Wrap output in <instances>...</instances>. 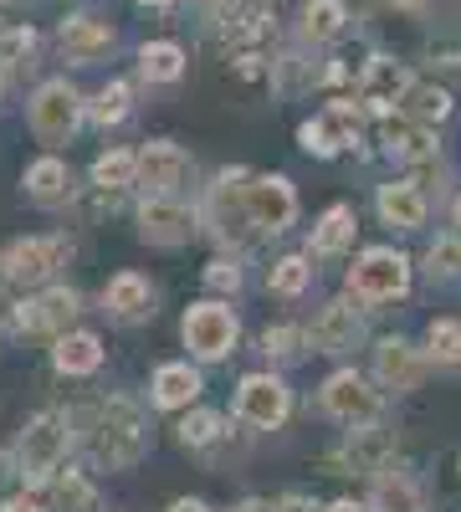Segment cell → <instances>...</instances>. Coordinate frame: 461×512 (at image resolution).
Returning a JSON list of instances; mask_svg holds the SVG:
<instances>
[{
    "instance_id": "1",
    "label": "cell",
    "mask_w": 461,
    "mask_h": 512,
    "mask_svg": "<svg viewBox=\"0 0 461 512\" xmlns=\"http://www.w3.org/2000/svg\"><path fill=\"white\" fill-rule=\"evenodd\" d=\"M144 456V415L129 400H108L93 420V461L98 466H134Z\"/></svg>"
},
{
    "instance_id": "2",
    "label": "cell",
    "mask_w": 461,
    "mask_h": 512,
    "mask_svg": "<svg viewBox=\"0 0 461 512\" xmlns=\"http://www.w3.org/2000/svg\"><path fill=\"white\" fill-rule=\"evenodd\" d=\"M62 456H67V415H62V410H41L26 431H21V441H16L21 477L47 482L57 466H62Z\"/></svg>"
},
{
    "instance_id": "3",
    "label": "cell",
    "mask_w": 461,
    "mask_h": 512,
    "mask_svg": "<svg viewBox=\"0 0 461 512\" xmlns=\"http://www.w3.org/2000/svg\"><path fill=\"white\" fill-rule=\"evenodd\" d=\"M349 287L364 303H390V297H400L410 287V262L400 251H364L349 272Z\"/></svg>"
},
{
    "instance_id": "4",
    "label": "cell",
    "mask_w": 461,
    "mask_h": 512,
    "mask_svg": "<svg viewBox=\"0 0 461 512\" xmlns=\"http://www.w3.org/2000/svg\"><path fill=\"white\" fill-rule=\"evenodd\" d=\"M77 118H82V98H77L72 82H47V88H36V98H31V128H36L41 144L72 139Z\"/></svg>"
},
{
    "instance_id": "5",
    "label": "cell",
    "mask_w": 461,
    "mask_h": 512,
    "mask_svg": "<svg viewBox=\"0 0 461 512\" xmlns=\"http://www.w3.org/2000/svg\"><path fill=\"white\" fill-rule=\"evenodd\" d=\"M241 210L257 231H282V226H292V216H298V195H292L287 180L267 175V180L241 185Z\"/></svg>"
},
{
    "instance_id": "6",
    "label": "cell",
    "mask_w": 461,
    "mask_h": 512,
    "mask_svg": "<svg viewBox=\"0 0 461 512\" xmlns=\"http://www.w3.org/2000/svg\"><path fill=\"white\" fill-rule=\"evenodd\" d=\"M185 344H190V354H200V359H226L231 344H236V318H231V308H221V303L190 308V313H185Z\"/></svg>"
},
{
    "instance_id": "7",
    "label": "cell",
    "mask_w": 461,
    "mask_h": 512,
    "mask_svg": "<svg viewBox=\"0 0 461 512\" xmlns=\"http://www.w3.org/2000/svg\"><path fill=\"white\" fill-rule=\"evenodd\" d=\"M323 405H328L333 420L359 425V431L380 420V395H374L369 384H364L359 374H349V369H344V374H333V379L323 384Z\"/></svg>"
},
{
    "instance_id": "8",
    "label": "cell",
    "mask_w": 461,
    "mask_h": 512,
    "mask_svg": "<svg viewBox=\"0 0 461 512\" xmlns=\"http://www.w3.org/2000/svg\"><path fill=\"white\" fill-rule=\"evenodd\" d=\"M236 415H241L246 425H262V431L282 425V420H287V384L272 379V374H251V379H241Z\"/></svg>"
},
{
    "instance_id": "9",
    "label": "cell",
    "mask_w": 461,
    "mask_h": 512,
    "mask_svg": "<svg viewBox=\"0 0 461 512\" xmlns=\"http://www.w3.org/2000/svg\"><path fill=\"white\" fill-rule=\"evenodd\" d=\"M62 251H67V241H57V236H26V241H16L0 262H6V277L11 282H41V277H52V267L62 262Z\"/></svg>"
},
{
    "instance_id": "10",
    "label": "cell",
    "mask_w": 461,
    "mask_h": 512,
    "mask_svg": "<svg viewBox=\"0 0 461 512\" xmlns=\"http://www.w3.org/2000/svg\"><path fill=\"white\" fill-rule=\"evenodd\" d=\"M410 93V72L395 62V57H374L359 77V103L374 108V113H390L400 108V98Z\"/></svg>"
},
{
    "instance_id": "11",
    "label": "cell",
    "mask_w": 461,
    "mask_h": 512,
    "mask_svg": "<svg viewBox=\"0 0 461 512\" xmlns=\"http://www.w3.org/2000/svg\"><path fill=\"white\" fill-rule=\"evenodd\" d=\"M298 139H303V149H308V154H339L344 144H354V139H359V118H354V108H349V103H333L323 118H313V123H303V128H298Z\"/></svg>"
},
{
    "instance_id": "12",
    "label": "cell",
    "mask_w": 461,
    "mask_h": 512,
    "mask_svg": "<svg viewBox=\"0 0 461 512\" xmlns=\"http://www.w3.org/2000/svg\"><path fill=\"white\" fill-rule=\"evenodd\" d=\"M57 47L72 57V62H98L108 47H113V26L103 16H67L62 31H57Z\"/></svg>"
},
{
    "instance_id": "13",
    "label": "cell",
    "mask_w": 461,
    "mask_h": 512,
    "mask_svg": "<svg viewBox=\"0 0 461 512\" xmlns=\"http://www.w3.org/2000/svg\"><path fill=\"white\" fill-rule=\"evenodd\" d=\"M72 313H77V292L72 287H52V292L31 297V303L16 313V323H21V333H57V328L72 323Z\"/></svg>"
},
{
    "instance_id": "14",
    "label": "cell",
    "mask_w": 461,
    "mask_h": 512,
    "mask_svg": "<svg viewBox=\"0 0 461 512\" xmlns=\"http://www.w3.org/2000/svg\"><path fill=\"white\" fill-rule=\"evenodd\" d=\"M139 226H144V241H159V246H180L195 226V216L175 200H144L139 210Z\"/></svg>"
},
{
    "instance_id": "15",
    "label": "cell",
    "mask_w": 461,
    "mask_h": 512,
    "mask_svg": "<svg viewBox=\"0 0 461 512\" xmlns=\"http://www.w3.org/2000/svg\"><path fill=\"white\" fill-rule=\"evenodd\" d=\"M359 333H364V323H359V313L349 303H328L318 313V323H313V344L323 354H344V349H354Z\"/></svg>"
},
{
    "instance_id": "16",
    "label": "cell",
    "mask_w": 461,
    "mask_h": 512,
    "mask_svg": "<svg viewBox=\"0 0 461 512\" xmlns=\"http://www.w3.org/2000/svg\"><path fill=\"white\" fill-rule=\"evenodd\" d=\"M185 169H190V159L175 149V144H149L144 154H139V175H144V185L149 190H175L180 180H185Z\"/></svg>"
},
{
    "instance_id": "17",
    "label": "cell",
    "mask_w": 461,
    "mask_h": 512,
    "mask_svg": "<svg viewBox=\"0 0 461 512\" xmlns=\"http://www.w3.org/2000/svg\"><path fill=\"white\" fill-rule=\"evenodd\" d=\"M374 369L390 390H415V379H421V354H415L405 338H390V344L374 349Z\"/></svg>"
},
{
    "instance_id": "18",
    "label": "cell",
    "mask_w": 461,
    "mask_h": 512,
    "mask_svg": "<svg viewBox=\"0 0 461 512\" xmlns=\"http://www.w3.org/2000/svg\"><path fill=\"white\" fill-rule=\"evenodd\" d=\"M103 303L118 313V318H149L154 313V292H149V282L144 277H134V272H123V277H113L108 282V292H103Z\"/></svg>"
},
{
    "instance_id": "19",
    "label": "cell",
    "mask_w": 461,
    "mask_h": 512,
    "mask_svg": "<svg viewBox=\"0 0 461 512\" xmlns=\"http://www.w3.org/2000/svg\"><path fill=\"white\" fill-rule=\"evenodd\" d=\"M26 195L36 205H62L72 195V175H67V164L62 159H36L26 169Z\"/></svg>"
},
{
    "instance_id": "20",
    "label": "cell",
    "mask_w": 461,
    "mask_h": 512,
    "mask_svg": "<svg viewBox=\"0 0 461 512\" xmlns=\"http://www.w3.org/2000/svg\"><path fill=\"white\" fill-rule=\"evenodd\" d=\"M380 216L400 231H415L426 221V195L415 190V185H385L380 190Z\"/></svg>"
},
{
    "instance_id": "21",
    "label": "cell",
    "mask_w": 461,
    "mask_h": 512,
    "mask_svg": "<svg viewBox=\"0 0 461 512\" xmlns=\"http://www.w3.org/2000/svg\"><path fill=\"white\" fill-rule=\"evenodd\" d=\"M195 395H200V374H195L190 364H164V369L154 374V405L180 410V405H190Z\"/></svg>"
},
{
    "instance_id": "22",
    "label": "cell",
    "mask_w": 461,
    "mask_h": 512,
    "mask_svg": "<svg viewBox=\"0 0 461 512\" xmlns=\"http://www.w3.org/2000/svg\"><path fill=\"white\" fill-rule=\"evenodd\" d=\"M390 456H395V441L385 431H354V441L344 446V466H354V472H385Z\"/></svg>"
},
{
    "instance_id": "23",
    "label": "cell",
    "mask_w": 461,
    "mask_h": 512,
    "mask_svg": "<svg viewBox=\"0 0 461 512\" xmlns=\"http://www.w3.org/2000/svg\"><path fill=\"white\" fill-rule=\"evenodd\" d=\"M385 144L400 159H431L436 154V139L426 134V123H410V118H385Z\"/></svg>"
},
{
    "instance_id": "24",
    "label": "cell",
    "mask_w": 461,
    "mask_h": 512,
    "mask_svg": "<svg viewBox=\"0 0 461 512\" xmlns=\"http://www.w3.org/2000/svg\"><path fill=\"white\" fill-rule=\"evenodd\" d=\"M400 108H405L410 123H441L451 113V93L431 88V82H410V93L400 98Z\"/></svg>"
},
{
    "instance_id": "25",
    "label": "cell",
    "mask_w": 461,
    "mask_h": 512,
    "mask_svg": "<svg viewBox=\"0 0 461 512\" xmlns=\"http://www.w3.org/2000/svg\"><path fill=\"white\" fill-rule=\"evenodd\" d=\"M52 359H57L62 374H93V369L103 364V349H98V338H93V333H67Z\"/></svg>"
},
{
    "instance_id": "26",
    "label": "cell",
    "mask_w": 461,
    "mask_h": 512,
    "mask_svg": "<svg viewBox=\"0 0 461 512\" xmlns=\"http://www.w3.org/2000/svg\"><path fill=\"white\" fill-rule=\"evenodd\" d=\"M374 512H426V502H421V492H415L410 477L390 472V477H380V487H374Z\"/></svg>"
},
{
    "instance_id": "27",
    "label": "cell",
    "mask_w": 461,
    "mask_h": 512,
    "mask_svg": "<svg viewBox=\"0 0 461 512\" xmlns=\"http://www.w3.org/2000/svg\"><path fill=\"white\" fill-rule=\"evenodd\" d=\"M139 67L149 82H175L185 72V52L175 47V41H149V47L139 52Z\"/></svg>"
},
{
    "instance_id": "28",
    "label": "cell",
    "mask_w": 461,
    "mask_h": 512,
    "mask_svg": "<svg viewBox=\"0 0 461 512\" xmlns=\"http://www.w3.org/2000/svg\"><path fill=\"white\" fill-rule=\"evenodd\" d=\"M349 11H344V0H313V6L303 11V36L308 41H333L344 31Z\"/></svg>"
},
{
    "instance_id": "29",
    "label": "cell",
    "mask_w": 461,
    "mask_h": 512,
    "mask_svg": "<svg viewBox=\"0 0 461 512\" xmlns=\"http://www.w3.org/2000/svg\"><path fill=\"white\" fill-rule=\"evenodd\" d=\"M349 241H354V210L349 205H333L328 216L318 221V231H313V251L328 256V251H344Z\"/></svg>"
},
{
    "instance_id": "30",
    "label": "cell",
    "mask_w": 461,
    "mask_h": 512,
    "mask_svg": "<svg viewBox=\"0 0 461 512\" xmlns=\"http://www.w3.org/2000/svg\"><path fill=\"white\" fill-rule=\"evenodd\" d=\"M134 175H139V154H123V149H113V154H103L93 164V185L98 190H123Z\"/></svg>"
},
{
    "instance_id": "31",
    "label": "cell",
    "mask_w": 461,
    "mask_h": 512,
    "mask_svg": "<svg viewBox=\"0 0 461 512\" xmlns=\"http://www.w3.org/2000/svg\"><path fill=\"white\" fill-rule=\"evenodd\" d=\"M52 507H57V512H98V492L82 482L77 472H67V477L57 482V492H52Z\"/></svg>"
},
{
    "instance_id": "32",
    "label": "cell",
    "mask_w": 461,
    "mask_h": 512,
    "mask_svg": "<svg viewBox=\"0 0 461 512\" xmlns=\"http://www.w3.org/2000/svg\"><path fill=\"white\" fill-rule=\"evenodd\" d=\"M129 108H134V88H129V82H108V88L93 98V118L98 123H123Z\"/></svg>"
},
{
    "instance_id": "33",
    "label": "cell",
    "mask_w": 461,
    "mask_h": 512,
    "mask_svg": "<svg viewBox=\"0 0 461 512\" xmlns=\"http://www.w3.org/2000/svg\"><path fill=\"white\" fill-rule=\"evenodd\" d=\"M426 344H431V359L461 364V323H451V318L431 323V328H426Z\"/></svg>"
},
{
    "instance_id": "34",
    "label": "cell",
    "mask_w": 461,
    "mask_h": 512,
    "mask_svg": "<svg viewBox=\"0 0 461 512\" xmlns=\"http://www.w3.org/2000/svg\"><path fill=\"white\" fill-rule=\"evenodd\" d=\"M308 277H313V267L303 262V256H282V262L272 267V292H282V297H298V292L308 287Z\"/></svg>"
},
{
    "instance_id": "35",
    "label": "cell",
    "mask_w": 461,
    "mask_h": 512,
    "mask_svg": "<svg viewBox=\"0 0 461 512\" xmlns=\"http://www.w3.org/2000/svg\"><path fill=\"white\" fill-rule=\"evenodd\" d=\"M180 441L195 446V451H200V446H216V441H221V415H216V410H195V415L180 425Z\"/></svg>"
},
{
    "instance_id": "36",
    "label": "cell",
    "mask_w": 461,
    "mask_h": 512,
    "mask_svg": "<svg viewBox=\"0 0 461 512\" xmlns=\"http://www.w3.org/2000/svg\"><path fill=\"white\" fill-rule=\"evenodd\" d=\"M426 267H431V277H456L461 272V236H441L426 251Z\"/></svg>"
},
{
    "instance_id": "37",
    "label": "cell",
    "mask_w": 461,
    "mask_h": 512,
    "mask_svg": "<svg viewBox=\"0 0 461 512\" xmlns=\"http://www.w3.org/2000/svg\"><path fill=\"white\" fill-rule=\"evenodd\" d=\"M36 52V31L31 26H16V31H0V67H16Z\"/></svg>"
},
{
    "instance_id": "38",
    "label": "cell",
    "mask_w": 461,
    "mask_h": 512,
    "mask_svg": "<svg viewBox=\"0 0 461 512\" xmlns=\"http://www.w3.org/2000/svg\"><path fill=\"white\" fill-rule=\"evenodd\" d=\"M303 344H308V333H303V328H267V338H262V349L277 354V359H298Z\"/></svg>"
},
{
    "instance_id": "39",
    "label": "cell",
    "mask_w": 461,
    "mask_h": 512,
    "mask_svg": "<svg viewBox=\"0 0 461 512\" xmlns=\"http://www.w3.org/2000/svg\"><path fill=\"white\" fill-rule=\"evenodd\" d=\"M205 282H211L216 292H236V287H241V267H236V262H211Z\"/></svg>"
},
{
    "instance_id": "40",
    "label": "cell",
    "mask_w": 461,
    "mask_h": 512,
    "mask_svg": "<svg viewBox=\"0 0 461 512\" xmlns=\"http://www.w3.org/2000/svg\"><path fill=\"white\" fill-rule=\"evenodd\" d=\"M0 512H47V497H41V492H26V497H11Z\"/></svg>"
},
{
    "instance_id": "41",
    "label": "cell",
    "mask_w": 461,
    "mask_h": 512,
    "mask_svg": "<svg viewBox=\"0 0 461 512\" xmlns=\"http://www.w3.org/2000/svg\"><path fill=\"white\" fill-rule=\"evenodd\" d=\"M277 512H313V507H308V502H303V497H287V502H282V507H277Z\"/></svg>"
},
{
    "instance_id": "42",
    "label": "cell",
    "mask_w": 461,
    "mask_h": 512,
    "mask_svg": "<svg viewBox=\"0 0 461 512\" xmlns=\"http://www.w3.org/2000/svg\"><path fill=\"white\" fill-rule=\"evenodd\" d=\"M170 512H211V507H205V502H175Z\"/></svg>"
},
{
    "instance_id": "43",
    "label": "cell",
    "mask_w": 461,
    "mask_h": 512,
    "mask_svg": "<svg viewBox=\"0 0 461 512\" xmlns=\"http://www.w3.org/2000/svg\"><path fill=\"white\" fill-rule=\"evenodd\" d=\"M323 512H364L359 502H333V507H323Z\"/></svg>"
},
{
    "instance_id": "44",
    "label": "cell",
    "mask_w": 461,
    "mask_h": 512,
    "mask_svg": "<svg viewBox=\"0 0 461 512\" xmlns=\"http://www.w3.org/2000/svg\"><path fill=\"white\" fill-rule=\"evenodd\" d=\"M236 512H277V507H267V502H241Z\"/></svg>"
},
{
    "instance_id": "45",
    "label": "cell",
    "mask_w": 461,
    "mask_h": 512,
    "mask_svg": "<svg viewBox=\"0 0 461 512\" xmlns=\"http://www.w3.org/2000/svg\"><path fill=\"white\" fill-rule=\"evenodd\" d=\"M395 6H405V11H426L431 0H395Z\"/></svg>"
},
{
    "instance_id": "46",
    "label": "cell",
    "mask_w": 461,
    "mask_h": 512,
    "mask_svg": "<svg viewBox=\"0 0 461 512\" xmlns=\"http://www.w3.org/2000/svg\"><path fill=\"white\" fill-rule=\"evenodd\" d=\"M205 6H211V11H221V16H226V11L236 6V0H205Z\"/></svg>"
},
{
    "instance_id": "47",
    "label": "cell",
    "mask_w": 461,
    "mask_h": 512,
    "mask_svg": "<svg viewBox=\"0 0 461 512\" xmlns=\"http://www.w3.org/2000/svg\"><path fill=\"white\" fill-rule=\"evenodd\" d=\"M139 6H154V11H164V6H175V0H139Z\"/></svg>"
},
{
    "instance_id": "48",
    "label": "cell",
    "mask_w": 461,
    "mask_h": 512,
    "mask_svg": "<svg viewBox=\"0 0 461 512\" xmlns=\"http://www.w3.org/2000/svg\"><path fill=\"white\" fill-rule=\"evenodd\" d=\"M11 472V461H6V451H0V477H6Z\"/></svg>"
},
{
    "instance_id": "49",
    "label": "cell",
    "mask_w": 461,
    "mask_h": 512,
    "mask_svg": "<svg viewBox=\"0 0 461 512\" xmlns=\"http://www.w3.org/2000/svg\"><path fill=\"white\" fill-rule=\"evenodd\" d=\"M6 282H11V277H6V262H0V292H6Z\"/></svg>"
},
{
    "instance_id": "50",
    "label": "cell",
    "mask_w": 461,
    "mask_h": 512,
    "mask_svg": "<svg viewBox=\"0 0 461 512\" xmlns=\"http://www.w3.org/2000/svg\"><path fill=\"white\" fill-rule=\"evenodd\" d=\"M456 216H461V205H456Z\"/></svg>"
}]
</instances>
